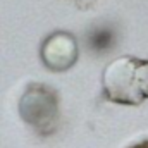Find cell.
<instances>
[{"label": "cell", "mask_w": 148, "mask_h": 148, "mask_svg": "<svg viewBox=\"0 0 148 148\" xmlns=\"http://www.w3.org/2000/svg\"><path fill=\"white\" fill-rule=\"evenodd\" d=\"M95 2H97V0H74V3H76V7H77L79 10H88V9H91V7L95 5Z\"/></svg>", "instance_id": "cell-5"}, {"label": "cell", "mask_w": 148, "mask_h": 148, "mask_svg": "<svg viewBox=\"0 0 148 148\" xmlns=\"http://www.w3.org/2000/svg\"><path fill=\"white\" fill-rule=\"evenodd\" d=\"M21 119L40 136H50L60 122V109L57 91L43 83H31L19 100Z\"/></svg>", "instance_id": "cell-2"}, {"label": "cell", "mask_w": 148, "mask_h": 148, "mask_svg": "<svg viewBox=\"0 0 148 148\" xmlns=\"http://www.w3.org/2000/svg\"><path fill=\"white\" fill-rule=\"evenodd\" d=\"M114 38H115V33L112 31L110 28L107 26H102V28H97L91 35H88V45H91L97 52H107L114 45Z\"/></svg>", "instance_id": "cell-4"}, {"label": "cell", "mask_w": 148, "mask_h": 148, "mask_svg": "<svg viewBox=\"0 0 148 148\" xmlns=\"http://www.w3.org/2000/svg\"><path fill=\"white\" fill-rule=\"evenodd\" d=\"M103 98L119 105H140L148 100V59L122 55L107 64L102 76Z\"/></svg>", "instance_id": "cell-1"}, {"label": "cell", "mask_w": 148, "mask_h": 148, "mask_svg": "<svg viewBox=\"0 0 148 148\" xmlns=\"http://www.w3.org/2000/svg\"><path fill=\"white\" fill-rule=\"evenodd\" d=\"M129 148H148V140H143V141H140V143H136Z\"/></svg>", "instance_id": "cell-6"}, {"label": "cell", "mask_w": 148, "mask_h": 148, "mask_svg": "<svg viewBox=\"0 0 148 148\" xmlns=\"http://www.w3.org/2000/svg\"><path fill=\"white\" fill-rule=\"evenodd\" d=\"M79 57L77 40L69 31H53L43 40L40 47V59L52 73H66L76 66Z\"/></svg>", "instance_id": "cell-3"}]
</instances>
